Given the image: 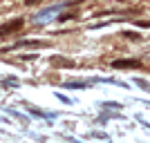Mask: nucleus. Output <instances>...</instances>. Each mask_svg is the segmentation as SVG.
<instances>
[{
	"label": "nucleus",
	"mask_w": 150,
	"mask_h": 143,
	"mask_svg": "<svg viewBox=\"0 0 150 143\" xmlns=\"http://www.w3.org/2000/svg\"><path fill=\"white\" fill-rule=\"evenodd\" d=\"M112 67L114 69H137L141 67V63L134 58V61H130V58H123V61H112Z\"/></svg>",
	"instance_id": "obj_2"
},
{
	"label": "nucleus",
	"mask_w": 150,
	"mask_h": 143,
	"mask_svg": "<svg viewBox=\"0 0 150 143\" xmlns=\"http://www.w3.org/2000/svg\"><path fill=\"white\" fill-rule=\"evenodd\" d=\"M134 83H137L139 87H144V89H148V92H150V85H148V83L144 81V78H137V81H134Z\"/></svg>",
	"instance_id": "obj_5"
},
{
	"label": "nucleus",
	"mask_w": 150,
	"mask_h": 143,
	"mask_svg": "<svg viewBox=\"0 0 150 143\" xmlns=\"http://www.w3.org/2000/svg\"><path fill=\"white\" fill-rule=\"evenodd\" d=\"M23 25H25V20H23V18H13L11 23H5V25H0V36L13 34V31H18Z\"/></svg>",
	"instance_id": "obj_1"
},
{
	"label": "nucleus",
	"mask_w": 150,
	"mask_h": 143,
	"mask_svg": "<svg viewBox=\"0 0 150 143\" xmlns=\"http://www.w3.org/2000/svg\"><path fill=\"white\" fill-rule=\"evenodd\" d=\"M121 36H125V38H130V40H139V38H141V36H139V34H137V31H123V34H121Z\"/></svg>",
	"instance_id": "obj_4"
},
{
	"label": "nucleus",
	"mask_w": 150,
	"mask_h": 143,
	"mask_svg": "<svg viewBox=\"0 0 150 143\" xmlns=\"http://www.w3.org/2000/svg\"><path fill=\"white\" fill-rule=\"evenodd\" d=\"M27 5H36V2H40V0H25Z\"/></svg>",
	"instance_id": "obj_6"
},
{
	"label": "nucleus",
	"mask_w": 150,
	"mask_h": 143,
	"mask_svg": "<svg viewBox=\"0 0 150 143\" xmlns=\"http://www.w3.org/2000/svg\"><path fill=\"white\" fill-rule=\"evenodd\" d=\"M45 43H40V40H20V43H16V47H43Z\"/></svg>",
	"instance_id": "obj_3"
}]
</instances>
